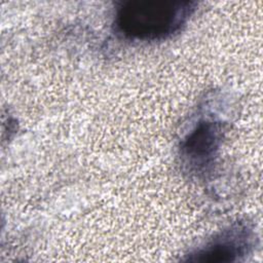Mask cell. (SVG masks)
<instances>
[{
  "instance_id": "3",
  "label": "cell",
  "mask_w": 263,
  "mask_h": 263,
  "mask_svg": "<svg viewBox=\"0 0 263 263\" xmlns=\"http://www.w3.org/2000/svg\"><path fill=\"white\" fill-rule=\"evenodd\" d=\"M251 241L252 232L246 225H233L194 252L188 260L194 262L235 261L249 252Z\"/></svg>"
},
{
  "instance_id": "2",
  "label": "cell",
  "mask_w": 263,
  "mask_h": 263,
  "mask_svg": "<svg viewBox=\"0 0 263 263\" xmlns=\"http://www.w3.org/2000/svg\"><path fill=\"white\" fill-rule=\"evenodd\" d=\"M223 125L204 119L196 123L181 143L183 163L194 174L208 173L214 165L222 143Z\"/></svg>"
},
{
  "instance_id": "1",
  "label": "cell",
  "mask_w": 263,
  "mask_h": 263,
  "mask_svg": "<svg viewBox=\"0 0 263 263\" xmlns=\"http://www.w3.org/2000/svg\"><path fill=\"white\" fill-rule=\"evenodd\" d=\"M195 2L173 0H129L115 13V27L124 37L153 41L179 32L195 10Z\"/></svg>"
}]
</instances>
